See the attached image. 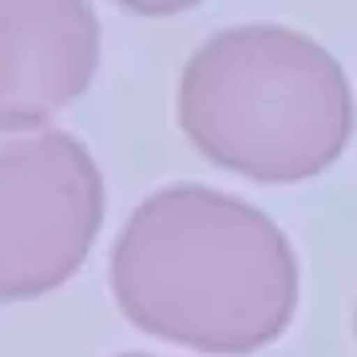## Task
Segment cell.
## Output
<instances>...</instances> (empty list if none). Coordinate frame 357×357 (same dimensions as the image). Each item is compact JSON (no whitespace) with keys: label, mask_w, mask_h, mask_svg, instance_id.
I'll use <instances>...</instances> for the list:
<instances>
[{"label":"cell","mask_w":357,"mask_h":357,"mask_svg":"<svg viewBox=\"0 0 357 357\" xmlns=\"http://www.w3.org/2000/svg\"><path fill=\"white\" fill-rule=\"evenodd\" d=\"M131 326L199 354L270 345L298 310V258L278 222L238 195L178 183L143 199L112 250Z\"/></svg>","instance_id":"6da1fadb"},{"label":"cell","mask_w":357,"mask_h":357,"mask_svg":"<svg viewBox=\"0 0 357 357\" xmlns=\"http://www.w3.org/2000/svg\"><path fill=\"white\" fill-rule=\"evenodd\" d=\"M354 88L318 40L286 24H230L178 76V128L203 159L255 183L330 171L354 135Z\"/></svg>","instance_id":"7a4b0ae2"},{"label":"cell","mask_w":357,"mask_h":357,"mask_svg":"<svg viewBox=\"0 0 357 357\" xmlns=\"http://www.w3.org/2000/svg\"><path fill=\"white\" fill-rule=\"evenodd\" d=\"M100 227L103 175L72 131H0V302L64 286Z\"/></svg>","instance_id":"3957f363"},{"label":"cell","mask_w":357,"mask_h":357,"mask_svg":"<svg viewBox=\"0 0 357 357\" xmlns=\"http://www.w3.org/2000/svg\"><path fill=\"white\" fill-rule=\"evenodd\" d=\"M100 64L91 0H0V131L48 128Z\"/></svg>","instance_id":"277c9868"},{"label":"cell","mask_w":357,"mask_h":357,"mask_svg":"<svg viewBox=\"0 0 357 357\" xmlns=\"http://www.w3.org/2000/svg\"><path fill=\"white\" fill-rule=\"evenodd\" d=\"M119 8H128L135 16H175V13H187L203 0H115Z\"/></svg>","instance_id":"5b68a950"},{"label":"cell","mask_w":357,"mask_h":357,"mask_svg":"<svg viewBox=\"0 0 357 357\" xmlns=\"http://www.w3.org/2000/svg\"><path fill=\"white\" fill-rule=\"evenodd\" d=\"M123 357H147V354H123Z\"/></svg>","instance_id":"8992f818"}]
</instances>
